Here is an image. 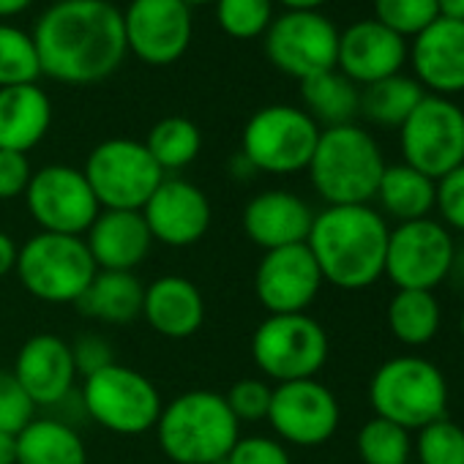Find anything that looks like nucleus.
Wrapping results in <instances>:
<instances>
[{"label":"nucleus","instance_id":"12","mask_svg":"<svg viewBox=\"0 0 464 464\" xmlns=\"http://www.w3.org/2000/svg\"><path fill=\"white\" fill-rule=\"evenodd\" d=\"M453 232L437 218L401 221L391 229L385 252V276L396 290H429L440 287L453 263Z\"/></svg>","mask_w":464,"mask_h":464},{"label":"nucleus","instance_id":"32","mask_svg":"<svg viewBox=\"0 0 464 464\" xmlns=\"http://www.w3.org/2000/svg\"><path fill=\"white\" fill-rule=\"evenodd\" d=\"M145 148L153 156V161L161 167V172H180L186 169L202 150V134L194 121L183 115L161 118L150 126L145 137Z\"/></svg>","mask_w":464,"mask_h":464},{"label":"nucleus","instance_id":"52","mask_svg":"<svg viewBox=\"0 0 464 464\" xmlns=\"http://www.w3.org/2000/svg\"><path fill=\"white\" fill-rule=\"evenodd\" d=\"M459 334H461V339H464V309H461V314H459Z\"/></svg>","mask_w":464,"mask_h":464},{"label":"nucleus","instance_id":"5","mask_svg":"<svg viewBox=\"0 0 464 464\" xmlns=\"http://www.w3.org/2000/svg\"><path fill=\"white\" fill-rule=\"evenodd\" d=\"M448 380L437 363L420 355H396L369 380V401L377 418L418 431L448 410Z\"/></svg>","mask_w":464,"mask_h":464},{"label":"nucleus","instance_id":"26","mask_svg":"<svg viewBox=\"0 0 464 464\" xmlns=\"http://www.w3.org/2000/svg\"><path fill=\"white\" fill-rule=\"evenodd\" d=\"M142 295L145 285L129 271H96L88 290L80 295L77 309L82 317L107 323V325H126L142 317Z\"/></svg>","mask_w":464,"mask_h":464},{"label":"nucleus","instance_id":"15","mask_svg":"<svg viewBox=\"0 0 464 464\" xmlns=\"http://www.w3.org/2000/svg\"><path fill=\"white\" fill-rule=\"evenodd\" d=\"M276 440L298 448L325 445L342 420V407L336 393L317 377L279 382L271 396V410L266 418Z\"/></svg>","mask_w":464,"mask_h":464},{"label":"nucleus","instance_id":"42","mask_svg":"<svg viewBox=\"0 0 464 464\" xmlns=\"http://www.w3.org/2000/svg\"><path fill=\"white\" fill-rule=\"evenodd\" d=\"M72 358H74V369L82 377H91L102 369H107L110 363H115V353L112 344L99 336V334H85L72 344Z\"/></svg>","mask_w":464,"mask_h":464},{"label":"nucleus","instance_id":"25","mask_svg":"<svg viewBox=\"0 0 464 464\" xmlns=\"http://www.w3.org/2000/svg\"><path fill=\"white\" fill-rule=\"evenodd\" d=\"M53 126V102L34 85L0 88V150H34Z\"/></svg>","mask_w":464,"mask_h":464},{"label":"nucleus","instance_id":"33","mask_svg":"<svg viewBox=\"0 0 464 464\" xmlns=\"http://www.w3.org/2000/svg\"><path fill=\"white\" fill-rule=\"evenodd\" d=\"M355 448L363 464H410L412 431L374 415L361 426Z\"/></svg>","mask_w":464,"mask_h":464},{"label":"nucleus","instance_id":"1","mask_svg":"<svg viewBox=\"0 0 464 464\" xmlns=\"http://www.w3.org/2000/svg\"><path fill=\"white\" fill-rule=\"evenodd\" d=\"M42 74L61 85H96L126 58L123 12L110 0H55L34 28Z\"/></svg>","mask_w":464,"mask_h":464},{"label":"nucleus","instance_id":"51","mask_svg":"<svg viewBox=\"0 0 464 464\" xmlns=\"http://www.w3.org/2000/svg\"><path fill=\"white\" fill-rule=\"evenodd\" d=\"M180 4L191 9V6H208V4H216V0H180Z\"/></svg>","mask_w":464,"mask_h":464},{"label":"nucleus","instance_id":"7","mask_svg":"<svg viewBox=\"0 0 464 464\" xmlns=\"http://www.w3.org/2000/svg\"><path fill=\"white\" fill-rule=\"evenodd\" d=\"M328 355V334L309 312L268 314L252 336L255 366L276 385L317 377Z\"/></svg>","mask_w":464,"mask_h":464},{"label":"nucleus","instance_id":"8","mask_svg":"<svg viewBox=\"0 0 464 464\" xmlns=\"http://www.w3.org/2000/svg\"><path fill=\"white\" fill-rule=\"evenodd\" d=\"M320 126L293 104H268L257 110L241 134V153L257 172L295 175L312 161Z\"/></svg>","mask_w":464,"mask_h":464},{"label":"nucleus","instance_id":"40","mask_svg":"<svg viewBox=\"0 0 464 464\" xmlns=\"http://www.w3.org/2000/svg\"><path fill=\"white\" fill-rule=\"evenodd\" d=\"M437 221L450 232H464V164L434 180Z\"/></svg>","mask_w":464,"mask_h":464},{"label":"nucleus","instance_id":"22","mask_svg":"<svg viewBox=\"0 0 464 464\" xmlns=\"http://www.w3.org/2000/svg\"><path fill=\"white\" fill-rule=\"evenodd\" d=\"M314 210L304 197L287 188H268L255 194L244 208V232L263 252L306 244Z\"/></svg>","mask_w":464,"mask_h":464},{"label":"nucleus","instance_id":"28","mask_svg":"<svg viewBox=\"0 0 464 464\" xmlns=\"http://www.w3.org/2000/svg\"><path fill=\"white\" fill-rule=\"evenodd\" d=\"M374 199L380 205V213L399 224L429 218L434 210V180L404 161L388 164Z\"/></svg>","mask_w":464,"mask_h":464},{"label":"nucleus","instance_id":"10","mask_svg":"<svg viewBox=\"0 0 464 464\" xmlns=\"http://www.w3.org/2000/svg\"><path fill=\"white\" fill-rule=\"evenodd\" d=\"M102 210H142L167 178L148 153L145 142L112 137L99 142L82 167Z\"/></svg>","mask_w":464,"mask_h":464},{"label":"nucleus","instance_id":"41","mask_svg":"<svg viewBox=\"0 0 464 464\" xmlns=\"http://www.w3.org/2000/svg\"><path fill=\"white\" fill-rule=\"evenodd\" d=\"M221 464H293V459L282 440L252 434V437H238V442L232 445V450Z\"/></svg>","mask_w":464,"mask_h":464},{"label":"nucleus","instance_id":"30","mask_svg":"<svg viewBox=\"0 0 464 464\" xmlns=\"http://www.w3.org/2000/svg\"><path fill=\"white\" fill-rule=\"evenodd\" d=\"M442 325V309L429 290H396L388 304V328L404 347H423L434 342Z\"/></svg>","mask_w":464,"mask_h":464},{"label":"nucleus","instance_id":"39","mask_svg":"<svg viewBox=\"0 0 464 464\" xmlns=\"http://www.w3.org/2000/svg\"><path fill=\"white\" fill-rule=\"evenodd\" d=\"M34 412L36 407L17 382V377L9 369H0V431H23L36 418Z\"/></svg>","mask_w":464,"mask_h":464},{"label":"nucleus","instance_id":"54","mask_svg":"<svg viewBox=\"0 0 464 464\" xmlns=\"http://www.w3.org/2000/svg\"><path fill=\"white\" fill-rule=\"evenodd\" d=\"M410 464H415V461H410Z\"/></svg>","mask_w":464,"mask_h":464},{"label":"nucleus","instance_id":"43","mask_svg":"<svg viewBox=\"0 0 464 464\" xmlns=\"http://www.w3.org/2000/svg\"><path fill=\"white\" fill-rule=\"evenodd\" d=\"M31 178H34V167L28 161V153L0 150V199L23 197Z\"/></svg>","mask_w":464,"mask_h":464},{"label":"nucleus","instance_id":"49","mask_svg":"<svg viewBox=\"0 0 464 464\" xmlns=\"http://www.w3.org/2000/svg\"><path fill=\"white\" fill-rule=\"evenodd\" d=\"M448 279H453V282H456V285H459V287L464 290V246H456Z\"/></svg>","mask_w":464,"mask_h":464},{"label":"nucleus","instance_id":"18","mask_svg":"<svg viewBox=\"0 0 464 464\" xmlns=\"http://www.w3.org/2000/svg\"><path fill=\"white\" fill-rule=\"evenodd\" d=\"M323 285V274L306 244L263 252L255 271V295L268 314L306 312L317 301Z\"/></svg>","mask_w":464,"mask_h":464},{"label":"nucleus","instance_id":"45","mask_svg":"<svg viewBox=\"0 0 464 464\" xmlns=\"http://www.w3.org/2000/svg\"><path fill=\"white\" fill-rule=\"evenodd\" d=\"M34 6V0H0V23L14 20Z\"/></svg>","mask_w":464,"mask_h":464},{"label":"nucleus","instance_id":"11","mask_svg":"<svg viewBox=\"0 0 464 464\" xmlns=\"http://www.w3.org/2000/svg\"><path fill=\"white\" fill-rule=\"evenodd\" d=\"M404 164L431 180L464 164V110L445 96L426 93L399 129Z\"/></svg>","mask_w":464,"mask_h":464},{"label":"nucleus","instance_id":"19","mask_svg":"<svg viewBox=\"0 0 464 464\" xmlns=\"http://www.w3.org/2000/svg\"><path fill=\"white\" fill-rule=\"evenodd\" d=\"M404 63H407V39L388 31L374 17L358 20L350 28L339 31L336 69L358 88L401 74Z\"/></svg>","mask_w":464,"mask_h":464},{"label":"nucleus","instance_id":"23","mask_svg":"<svg viewBox=\"0 0 464 464\" xmlns=\"http://www.w3.org/2000/svg\"><path fill=\"white\" fill-rule=\"evenodd\" d=\"M82 238L99 271L134 274L153 246V236L140 210H99Z\"/></svg>","mask_w":464,"mask_h":464},{"label":"nucleus","instance_id":"17","mask_svg":"<svg viewBox=\"0 0 464 464\" xmlns=\"http://www.w3.org/2000/svg\"><path fill=\"white\" fill-rule=\"evenodd\" d=\"M140 213L150 229L153 244L169 249L199 244L213 221L208 194L183 178H164Z\"/></svg>","mask_w":464,"mask_h":464},{"label":"nucleus","instance_id":"36","mask_svg":"<svg viewBox=\"0 0 464 464\" xmlns=\"http://www.w3.org/2000/svg\"><path fill=\"white\" fill-rule=\"evenodd\" d=\"M412 450L415 464H464V429L448 415L437 418L418 429Z\"/></svg>","mask_w":464,"mask_h":464},{"label":"nucleus","instance_id":"47","mask_svg":"<svg viewBox=\"0 0 464 464\" xmlns=\"http://www.w3.org/2000/svg\"><path fill=\"white\" fill-rule=\"evenodd\" d=\"M437 12L445 20L464 23V0H437Z\"/></svg>","mask_w":464,"mask_h":464},{"label":"nucleus","instance_id":"31","mask_svg":"<svg viewBox=\"0 0 464 464\" xmlns=\"http://www.w3.org/2000/svg\"><path fill=\"white\" fill-rule=\"evenodd\" d=\"M426 91L415 77L393 74L380 82H372L361 91V112L369 123L382 129H401V123L420 104Z\"/></svg>","mask_w":464,"mask_h":464},{"label":"nucleus","instance_id":"9","mask_svg":"<svg viewBox=\"0 0 464 464\" xmlns=\"http://www.w3.org/2000/svg\"><path fill=\"white\" fill-rule=\"evenodd\" d=\"M80 404L91 420L115 434H145L156 429L164 407L159 388L142 372L118 361L85 377Z\"/></svg>","mask_w":464,"mask_h":464},{"label":"nucleus","instance_id":"6","mask_svg":"<svg viewBox=\"0 0 464 464\" xmlns=\"http://www.w3.org/2000/svg\"><path fill=\"white\" fill-rule=\"evenodd\" d=\"M96 271L85 238L58 232H36L28 238L14 268L23 287L44 304H77Z\"/></svg>","mask_w":464,"mask_h":464},{"label":"nucleus","instance_id":"16","mask_svg":"<svg viewBox=\"0 0 464 464\" xmlns=\"http://www.w3.org/2000/svg\"><path fill=\"white\" fill-rule=\"evenodd\" d=\"M126 50L148 66L178 63L194 36L191 9L180 0H131L123 12Z\"/></svg>","mask_w":464,"mask_h":464},{"label":"nucleus","instance_id":"20","mask_svg":"<svg viewBox=\"0 0 464 464\" xmlns=\"http://www.w3.org/2000/svg\"><path fill=\"white\" fill-rule=\"evenodd\" d=\"M12 374L34 401V407H61L69 396H74L77 382L72 344L55 334L31 336L20 347Z\"/></svg>","mask_w":464,"mask_h":464},{"label":"nucleus","instance_id":"44","mask_svg":"<svg viewBox=\"0 0 464 464\" xmlns=\"http://www.w3.org/2000/svg\"><path fill=\"white\" fill-rule=\"evenodd\" d=\"M17 257H20V246H17V241L9 236V232L0 229V279L9 276V274H14V268H17Z\"/></svg>","mask_w":464,"mask_h":464},{"label":"nucleus","instance_id":"48","mask_svg":"<svg viewBox=\"0 0 464 464\" xmlns=\"http://www.w3.org/2000/svg\"><path fill=\"white\" fill-rule=\"evenodd\" d=\"M274 4H282L285 12H320L328 0H274Z\"/></svg>","mask_w":464,"mask_h":464},{"label":"nucleus","instance_id":"29","mask_svg":"<svg viewBox=\"0 0 464 464\" xmlns=\"http://www.w3.org/2000/svg\"><path fill=\"white\" fill-rule=\"evenodd\" d=\"M301 102L304 112L320 129H334L355 121L361 112V88L350 82L339 69H331L301 80Z\"/></svg>","mask_w":464,"mask_h":464},{"label":"nucleus","instance_id":"21","mask_svg":"<svg viewBox=\"0 0 464 464\" xmlns=\"http://www.w3.org/2000/svg\"><path fill=\"white\" fill-rule=\"evenodd\" d=\"M418 85L434 96L464 93V23L437 17L407 47Z\"/></svg>","mask_w":464,"mask_h":464},{"label":"nucleus","instance_id":"34","mask_svg":"<svg viewBox=\"0 0 464 464\" xmlns=\"http://www.w3.org/2000/svg\"><path fill=\"white\" fill-rule=\"evenodd\" d=\"M42 77L34 36L12 23H0V88L34 85Z\"/></svg>","mask_w":464,"mask_h":464},{"label":"nucleus","instance_id":"13","mask_svg":"<svg viewBox=\"0 0 464 464\" xmlns=\"http://www.w3.org/2000/svg\"><path fill=\"white\" fill-rule=\"evenodd\" d=\"M23 197L39 232H58V236L82 238L102 210L85 172L69 164H47L36 169Z\"/></svg>","mask_w":464,"mask_h":464},{"label":"nucleus","instance_id":"38","mask_svg":"<svg viewBox=\"0 0 464 464\" xmlns=\"http://www.w3.org/2000/svg\"><path fill=\"white\" fill-rule=\"evenodd\" d=\"M271 396L274 388L263 377H244L238 382H232V388L224 393V401L238 423H260L268 418Z\"/></svg>","mask_w":464,"mask_h":464},{"label":"nucleus","instance_id":"14","mask_svg":"<svg viewBox=\"0 0 464 464\" xmlns=\"http://www.w3.org/2000/svg\"><path fill=\"white\" fill-rule=\"evenodd\" d=\"M339 28L323 12H285L266 31V55L287 77L309 80L336 69Z\"/></svg>","mask_w":464,"mask_h":464},{"label":"nucleus","instance_id":"2","mask_svg":"<svg viewBox=\"0 0 464 464\" xmlns=\"http://www.w3.org/2000/svg\"><path fill=\"white\" fill-rule=\"evenodd\" d=\"M391 227L372 205H325L314 213L306 246L323 282L358 293L385 276Z\"/></svg>","mask_w":464,"mask_h":464},{"label":"nucleus","instance_id":"46","mask_svg":"<svg viewBox=\"0 0 464 464\" xmlns=\"http://www.w3.org/2000/svg\"><path fill=\"white\" fill-rule=\"evenodd\" d=\"M0 464H17V434L0 431Z\"/></svg>","mask_w":464,"mask_h":464},{"label":"nucleus","instance_id":"4","mask_svg":"<svg viewBox=\"0 0 464 464\" xmlns=\"http://www.w3.org/2000/svg\"><path fill=\"white\" fill-rule=\"evenodd\" d=\"M385 167L377 140L363 126L344 123L320 131L306 172L325 205H372Z\"/></svg>","mask_w":464,"mask_h":464},{"label":"nucleus","instance_id":"3","mask_svg":"<svg viewBox=\"0 0 464 464\" xmlns=\"http://www.w3.org/2000/svg\"><path fill=\"white\" fill-rule=\"evenodd\" d=\"M156 437L175 464H221L241 437V423L216 391H186L161 407Z\"/></svg>","mask_w":464,"mask_h":464},{"label":"nucleus","instance_id":"27","mask_svg":"<svg viewBox=\"0 0 464 464\" xmlns=\"http://www.w3.org/2000/svg\"><path fill=\"white\" fill-rule=\"evenodd\" d=\"M17 464H88V448L69 420L34 418L17 431Z\"/></svg>","mask_w":464,"mask_h":464},{"label":"nucleus","instance_id":"35","mask_svg":"<svg viewBox=\"0 0 464 464\" xmlns=\"http://www.w3.org/2000/svg\"><path fill=\"white\" fill-rule=\"evenodd\" d=\"M218 28L238 42H252L266 36L274 23V0H216Z\"/></svg>","mask_w":464,"mask_h":464},{"label":"nucleus","instance_id":"53","mask_svg":"<svg viewBox=\"0 0 464 464\" xmlns=\"http://www.w3.org/2000/svg\"><path fill=\"white\" fill-rule=\"evenodd\" d=\"M461 393H464V380H461Z\"/></svg>","mask_w":464,"mask_h":464},{"label":"nucleus","instance_id":"37","mask_svg":"<svg viewBox=\"0 0 464 464\" xmlns=\"http://www.w3.org/2000/svg\"><path fill=\"white\" fill-rule=\"evenodd\" d=\"M374 20L401 39H415L437 17V0H374Z\"/></svg>","mask_w":464,"mask_h":464},{"label":"nucleus","instance_id":"24","mask_svg":"<svg viewBox=\"0 0 464 464\" xmlns=\"http://www.w3.org/2000/svg\"><path fill=\"white\" fill-rule=\"evenodd\" d=\"M142 317L164 339H188L205 323V298L186 276H159L145 285Z\"/></svg>","mask_w":464,"mask_h":464},{"label":"nucleus","instance_id":"50","mask_svg":"<svg viewBox=\"0 0 464 464\" xmlns=\"http://www.w3.org/2000/svg\"><path fill=\"white\" fill-rule=\"evenodd\" d=\"M229 169H232V175H236L238 180H244V178H249V175H257V169L249 164V159H246L244 153H238L236 159H232Z\"/></svg>","mask_w":464,"mask_h":464}]
</instances>
